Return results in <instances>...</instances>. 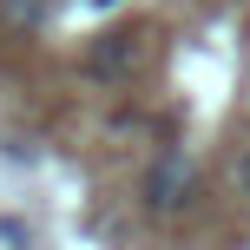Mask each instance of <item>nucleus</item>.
I'll use <instances>...</instances> for the list:
<instances>
[{
	"mask_svg": "<svg viewBox=\"0 0 250 250\" xmlns=\"http://www.w3.org/2000/svg\"><path fill=\"white\" fill-rule=\"evenodd\" d=\"M138 40H145L138 26H112V33H99L92 53H86V73H92V79H125V73L138 66V53H145Z\"/></svg>",
	"mask_w": 250,
	"mask_h": 250,
	"instance_id": "f257e3e1",
	"label": "nucleus"
},
{
	"mask_svg": "<svg viewBox=\"0 0 250 250\" xmlns=\"http://www.w3.org/2000/svg\"><path fill=\"white\" fill-rule=\"evenodd\" d=\"M185 191H191V158H178V151H171V158H165L158 171H151V185H145V204L165 217V211H178V204H185Z\"/></svg>",
	"mask_w": 250,
	"mask_h": 250,
	"instance_id": "f03ea898",
	"label": "nucleus"
},
{
	"mask_svg": "<svg viewBox=\"0 0 250 250\" xmlns=\"http://www.w3.org/2000/svg\"><path fill=\"white\" fill-rule=\"evenodd\" d=\"M7 13H13V20H40V13H46V0H7Z\"/></svg>",
	"mask_w": 250,
	"mask_h": 250,
	"instance_id": "7ed1b4c3",
	"label": "nucleus"
},
{
	"mask_svg": "<svg viewBox=\"0 0 250 250\" xmlns=\"http://www.w3.org/2000/svg\"><path fill=\"white\" fill-rule=\"evenodd\" d=\"M237 185H244V198H250V151L237 158Z\"/></svg>",
	"mask_w": 250,
	"mask_h": 250,
	"instance_id": "20e7f679",
	"label": "nucleus"
}]
</instances>
